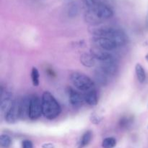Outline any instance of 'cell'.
<instances>
[{
	"instance_id": "cell-19",
	"label": "cell",
	"mask_w": 148,
	"mask_h": 148,
	"mask_svg": "<svg viewBox=\"0 0 148 148\" xmlns=\"http://www.w3.org/2000/svg\"><path fill=\"white\" fill-rule=\"evenodd\" d=\"M12 144L11 137L7 134H1L0 137V145L1 147L8 148L10 147Z\"/></svg>"
},
{
	"instance_id": "cell-17",
	"label": "cell",
	"mask_w": 148,
	"mask_h": 148,
	"mask_svg": "<svg viewBox=\"0 0 148 148\" xmlns=\"http://www.w3.org/2000/svg\"><path fill=\"white\" fill-rule=\"evenodd\" d=\"M116 145V140L114 137H106L102 142L103 148H114Z\"/></svg>"
},
{
	"instance_id": "cell-4",
	"label": "cell",
	"mask_w": 148,
	"mask_h": 148,
	"mask_svg": "<svg viewBox=\"0 0 148 148\" xmlns=\"http://www.w3.org/2000/svg\"><path fill=\"white\" fill-rule=\"evenodd\" d=\"M41 115H43L41 100L37 95H32L30 96L29 119L36 120L38 119Z\"/></svg>"
},
{
	"instance_id": "cell-18",
	"label": "cell",
	"mask_w": 148,
	"mask_h": 148,
	"mask_svg": "<svg viewBox=\"0 0 148 148\" xmlns=\"http://www.w3.org/2000/svg\"><path fill=\"white\" fill-rule=\"evenodd\" d=\"M39 78H40V75H39L38 70L36 67H33L31 70V79L33 86H38L39 83H40Z\"/></svg>"
},
{
	"instance_id": "cell-3",
	"label": "cell",
	"mask_w": 148,
	"mask_h": 148,
	"mask_svg": "<svg viewBox=\"0 0 148 148\" xmlns=\"http://www.w3.org/2000/svg\"><path fill=\"white\" fill-rule=\"evenodd\" d=\"M70 80L72 85L79 90L88 92L94 89V82L90 77L80 72H74L71 75Z\"/></svg>"
},
{
	"instance_id": "cell-6",
	"label": "cell",
	"mask_w": 148,
	"mask_h": 148,
	"mask_svg": "<svg viewBox=\"0 0 148 148\" xmlns=\"http://www.w3.org/2000/svg\"><path fill=\"white\" fill-rule=\"evenodd\" d=\"M93 42L97 47L107 51H111L114 50L119 47L117 43L111 39L106 37H99V36H95L93 38Z\"/></svg>"
},
{
	"instance_id": "cell-1",
	"label": "cell",
	"mask_w": 148,
	"mask_h": 148,
	"mask_svg": "<svg viewBox=\"0 0 148 148\" xmlns=\"http://www.w3.org/2000/svg\"><path fill=\"white\" fill-rule=\"evenodd\" d=\"M42 112L47 119L53 120L58 117L62 111L59 102L49 91L43 93L41 98Z\"/></svg>"
},
{
	"instance_id": "cell-12",
	"label": "cell",
	"mask_w": 148,
	"mask_h": 148,
	"mask_svg": "<svg viewBox=\"0 0 148 148\" xmlns=\"http://www.w3.org/2000/svg\"><path fill=\"white\" fill-rule=\"evenodd\" d=\"M30 96L24 97L20 100V111L21 119L29 118V108H30Z\"/></svg>"
},
{
	"instance_id": "cell-10",
	"label": "cell",
	"mask_w": 148,
	"mask_h": 148,
	"mask_svg": "<svg viewBox=\"0 0 148 148\" xmlns=\"http://www.w3.org/2000/svg\"><path fill=\"white\" fill-rule=\"evenodd\" d=\"M99 68L108 76H110V75H114L116 73L118 70V64L115 59H113L111 60L101 62Z\"/></svg>"
},
{
	"instance_id": "cell-8",
	"label": "cell",
	"mask_w": 148,
	"mask_h": 148,
	"mask_svg": "<svg viewBox=\"0 0 148 148\" xmlns=\"http://www.w3.org/2000/svg\"><path fill=\"white\" fill-rule=\"evenodd\" d=\"M68 97H69V101L72 106L75 108L81 106L85 101L84 100V95H82L80 92L75 90L72 88H68L67 89Z\"/></svg>"
},
{
	"instance_id": "cell-2",
	"label": "cell",
	"mask_w": 148,
	"mask_h": 148,
	"mask_svg": "<svg viewBox=\"0 0 148 148\" xmlns=\"http://www.w3.org/2000/svg\"><path fill=\"white\" fill-rule=\"evenodd\" d=\"M93 34L95 35V36L106 37L111 39L117 43L119 47L124 46L127 41V38L125 33L121 29L116 28V27H108V26L100 27L94 30Z\"/></svg>"
},
{
	"instance_id": "cell-16",
	"label": "cell",
	"mask_w": 148,
	"mask_h": 148,
	"mask_svg": "<svg viewBox=\"0 0 148 148\" xmlns=\"http://www.w3.org/2000/svg\"><path fill=\"white\" fill-rule=\"evenodd\" d=\"M92 138V133L91 131H87L82 134V137H81L80 142L79 143V147L83 148L88 145L90 143L91 140Z\"/></svg>"
},
{
	"instance_id": "cell-22",
	"label": "cell",
	"mask_w": 148,
	"mask_h": 148,
	"mask_svg": "<svg viewBox=\"0 0 148 148\" xmlns=\"http://www.w3.org/2000/svg\"><path fill=\"white\" fill-rule=\"evenodd\" d=\"M132 121V119L131 118H130V117H123L119 121L120 127H122V128L129 127L131 124Z\"/></svg>"
},
{
	"instance_id": "cell-25",
	"label": "cell",
	"mask_w": 148,
	"mask_h": 148,
	"mask_svg": "<svg viewBox=\"0 0 148 148\" xmlns=\"http://www.w3.org/2000/svg\"><path fill=\"white\" fill-rule=\"evenodd\" d=\"M145 24L146 27L148 29V8H147V15H146V19H145Z\"/></svg>"
},
{
	"instance_id": "cell-20",
	"label": "cell",
	"mask_w": 148,
	"mask_h": 148,
	"mask_svg": "<svg viewBox=\"0 0 148 148\" xmlns=\"http://www.w3.org/2000/svg\"><path fill=\"white\" fill-rule=\"evenodd\" d=\"M78 13V6L76 3H72L69 4L68 8V14L70 17H75Z\"/></svg>"
},
{
	"instance_id": "cell-21",
	"label": "cell",
	"mask_w": 148,
	"mask_h": 148,
	"mask_svg": "<svg viewBox=\"0 0 148 148\" xmlns=\"http://www.w3.org/2000/svg\"><path fill=\"white\" fill-rule=\"evenodd\" d=\"M83 2L88 7V10H92L98 3L101 1H100V0H83Z\"/></svg>"
},
{
	"instance_id": "cell-26",
	"label": "cell",
	"mask_w": 148,
	"mask_h": 148,
	"mask_svg": "<svg viewBox=\"0 0 148 148\" xmlns=\"http://www.w3.org/2000/svg\"><path fill=\"white\" fill-rule=\"evenodd\" d=\"M145 58H146V59H147V61H148V53H147V55H146Z\"/></svg>"
},
{
	"instance_id": "cell-5",
	"label": "cell",
	"mask_w": 148,
	"mask_h": 148,
	"mask_svg": "<svg viewBox=\"0 0 148 148\" xmlns=\"http://www.w3.org/2000/svg\"><path fill=\"white\" fill-rule=\"evenodd\" d=\"M21 119L20 100H14L12 105L5 114V120L9 124H14Z\"/></svg>"
},
{
	"instance_id": "cell-24",
	"label": "cell",
	"mask_w": 148,
	"mask_h": 148,
	"mask_svg": "<svg viewBox=\"0 0 148 148\" xmlns=\"http://www.w3.org/2000/svg\"><path fill=\"white\" fill-rule=\"evenodd\" d=\"M42 147L43 148H54V146H53V144L51 143H46V144H43L42 145Z\"/></svg>"
},
{
	"instance_id": "cell-15",
	"label": "cell",
	"mask_w": 148,
	"mask_h": 148,
	"mask_svg": "<svg viewBox=\"0 0 148 148\" xmlns=\"http://www.w3.org/2000/svg\"><path fill=\"white\" fill-rule=\"evenodd\" d=\"M135 73L139 82L140 83H144L146 81V72L144 67L140 64H136Z\"/></svg>"
},
{
	"instance_id": "cell-13",
	"label": "cell",
	"mask_w": 148,
	"mask_h": 148,
	"mask_svg": "<svg viewBox=\"0 0 148 148\" xmlns=\"http://www.w3.org/2000/svg\"><path fill=\"white\" fill-rule=\"evenodd\" d=\"M95 77L97 82L98 84H100L101 85H102V86H105L108 83V75L107 74H106L103 71L101 70L100 68H98L95 70Z\"/></svg>"
},
{
	"instance_id": "cell-14",
	"label": "cell",
	"mask_w": 148,
	"mask_h": 148,
	"mask_svg": "<svg viewBox=\"0 0 148 148\" xmlns=\"http://www.w3.org/2000/svg\"><path fill=\"white\" fill-rule=\"evenodd\" d=\"M80 62L86 67H92L95 64V59L91 53H83L80 56Z\"/></svg>"
},
{
	"instance_id": "cell-11",
	"label": "cell",
	"mask_w": 148,
	"mask_h": 148,
	"mask_svg": "<svg viewBox=\"0 0 148 148\" xmlns=\"http://www.w3.org/2000/svg\"><path fill=\"white\" fill-rule=\"evenodd\" d=\"M84 100H85V102L89 106H96L98 102L97 91L95 89H92L88 92H85V95H84Z\"/></svg>"
},
{
	"instance_id": "cell-23",
	"label": "cell",
	"mask_w": 148,
	"mask_h": 148,
	"mask_svg": "<svg viewBox=\"0 0 148 148\" xmlns=\"http://www.w3.org/2000/svg\"><path fill=\"white\" fill-rule=\"evenodd\" d=\"M22 147L23 148H33V145L30 140H25L22 143Z\"/></svg>"
},
{
	"instance_id": "cell-7",
	"label": "cell",
	"mask_w": 148,
	"mask_h": 148,
	"mask_svg": "<svg viewBox=\"0 0 148 148\" xmlns=\"http://www.w3.org/2000/svg\"><path fill=\"white\" fill-rule=\"evenodd\" d=\"M14 100L12 98V94L10 92H4L1 88V102H0V110H1V114H4V115L7 112L11 106L12 105Z\"/></svg>"
},
{
	"instance_id": "cell-9",
	"label": "cell",
	"mask_w": 148,
	"mask_h": 148,
	"mask_svg": "<svg viewBox=\"0 0 148 148\" xmlns=\"http://www.w3.org/2000/svg\"><path fill=\"white\" fill-rule=\"evenodd\" d=\"M90 53L95 59H98L101 62L114 59V57L110 53V51H107L100 49L98 47H94L91 49Z\"/></svg>"
}]
</instances>
